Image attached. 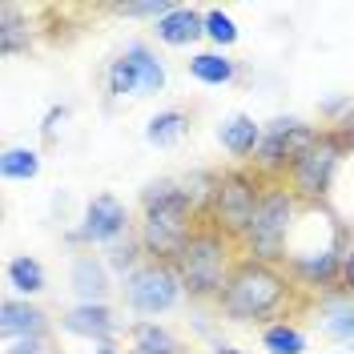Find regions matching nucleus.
<instances>
[{
  "label": "nucleus",
  "instance_id": "8",
  "mask_svg": "<svg viewBox=\"0 0 354 354\" xmlns=\"http://www.w3.org/2000/svg\"><path fill=\"white\" fill-rule=\"evenodd\" d=\"M342 157H346V145H342L330 129H322L318 141L290 165V174H286V185L294 189V198L302 201V205H318V201L330 194Z\"/></svg>",
  "mask_w": 354,
  "mask_h": 354
},
{
  "label": "nucleus",
  "instance_id": "22",
  "mask_svg": "<svg viewBox=\"0 0 354 354\" xmlns=\"http://www.w3.org/2000/svg\"><path fill=\"white\" fill-rule=\"evenodd\" d=\"M0 48L8 57L32 48V28H28V21H21V8L17 4H0Z\"/></svg>",
  "mask_w": 354,
  "mask_h": 354
},
{
  "label": "nucleus",
  "instance_id": "10",
  "mask_svg": "<svg viewBox=\"0 0 354 354\" xmlns=\"http://www.w3.org/2000/svg\"><path fill=\"white\" fill-rule=\"evenodd\" d=\"M342 242H346V230H338L334 245H326V250H314V254H290L286 270H290V278H294V286L326 290V294H330V290L342 282Z\"/></svg>",
  "mask_w": 354,
  "mask_h": 354
},
{
  "label": "nucleus",
  "instance_id": "25",
  "mask_svg": "<svg viewBox=\"0 0 354 354\" xmlns=\"http://www.w3.org/2000/svg\"><path fill=\"white\" fill-rule=\"evenodd\" d=\"M141 262H145V250L137 242V230H133L129 238H121V242H113L109 250H105V266H109L117 278H129Z\"/></svg>",
  "mask_w": 354,
  "mask_h": 354
},
{
  "label": "nucleus",
  "instance_id": "23",
  "mask_svg": "<svg viewBox=\"0 0 354 354\" xmlns=\"http://www.w3.org/2000/svg\"><path fill=\"white\" fill-rule=\"evenodd\" d=\"M4 278H8V286L17 290V294L32 298V294H41L44 290V266L37 262V258L21 254V258H12V262L4 266Z\"/></svg>",
  "mask_w": 354,
  "mask_h": 354
},
{
  "label": "nucleus",
  "instance_id": "35",
  "mask_svg": "<svg viewBox=\"0 0 354 354\" xmlns=\"http://www.w3.org/2000/svg\"><path fill=\"white\" fill-rule=\"evenodd\" d=\"M93 354H117V346H113V342H105V346H97Z\"/></svg>",
  "mask_w": 354,
  "mask_h": 354
},
{
  "label": "nucleus",
  "instance_id": "27",
  "mask_svg": "<svg viewBox=\"0 0 354 354\" xmlns=\"http://www.w3.org/2000/svg\"><path fill=\"white\" fill-rule=\"evenodd\" d=\"M205 37L218 44V53H221V48H230V44L238 41V24H234V17H230V12L209 8V12H205Z\"/></svg>",
  "mask_w": 354,
  "mask_h": 354
},
{
  "label": "nucleus",
  "instance_id": "17",
  "mask_svg": "<svg viewBox=\"0 0 354 354\" xmlns=\"http://www.w3.org/2000/svg\"><path fill=\"white\" fill-rule=\"evenodd\" d=\"M121 57H125V65L133 68L141 93H161V88H165V65L157 61V53L145 41H129L121 48Z\"/></svg>",
  "mask_w": 354,
  "mask_h": 354
},
{
  "label": "nucleus",
  "instance_id": "12",
  "mask_svg": "<svg viewBox=\"0 0 354 354\" xmlns=\"http://www.w3.org/2000/svg\"><path fill=\"white\" fill-rule=\"evenodd\" d=\"M0 334L8 342L44 338L48 334V314L41 306H32L28 298H4V306H0Z\"/></svg>",
  "mask_w": 354,
  "mask_h": 354
},
{
  "label": "nucleus",
  "instance_id": "15",
  "mask_svg": "<svg viewBox=\"0 0 354 354\" xmlns=\"http://www.w3.org/2000/svg\"><path fill=\"white\" fill-rule=\"evenodd\" d=\"M157 41L169 44V48H185V44H194L205 37V12L201 8H189V4H174V12L169 17H161L153 24Z\"/></svg>",
  "mask_w": 354,
  "mask_h": 354
},
{
  "label": "nucleus",
  "instance_id": "1",
  "mask_svg": "<svg viewBox=\"0 0 354 354\" xmlns=\"http://www.w3.org/2000/svg\"><path fill=\"white\" fill-rule=\"evenodd\" d=\"M201 218L189 209L177 177H157L141 189V221H137V242L149 262H177V254L194 238Z\"/></svg>",
  "mask_w": 354,
  "mask_h": 354
},
{
  "label": "nucleus",
  "instance_id": "32",
  "mask_svg": "<svg viewBox=\"0 0 354 354\" xmlns=\"http://www.w3.org/2000/svg\"><path fill=\"white\" fill-rule=\"evenodd\" d=\"M4 354H48V346H44V338H21V342H8Z\"/></svg>",
  "mask_w": 354,
  "mask_h": 354
},
{
  "label": "nucleus",
  "instance_id": "11",
  "mask_svg": "<svg viewBox=\"0 0 354 354\" xmlns=\"http://www.w3.org/2000/svg\"><path fill=\"white\" fill-rule=\"evenodd\" d=\"M61 326H65L68 334H77V338L97 342V346L113 342V334L121 330L117 314H113L105 302H77L73 310H65V314H61Z\"/></svg>",
  "mask_w": 354,
  "mask_h": 354
},
{
  "label": "nucleus",
  "instance_id": "2",
  "mask_svg": "<svg viewBox=\"0 0 354 354\" xmlns=\"http://www.w3.org/2000/svg\"><path fill=\"white\" fill-rule=\"evenodd\" d=\"M290 294H294L290 270H282V266H274V262L242 258L214 306L230 322H266V318H274L278 310L286 306Z\"/></svg>",
  "mask_w": 354,
  "mask_h": 354
},
{
  "label": "nucleus",
  "instance_id": "18",
  "mask_svg": "<svg viewBox=\"0 0 354 354\" xmlns=\"http://www.w3.org/2000/svg\"><path fill=\"white\" fill-rule=\"evenodd\" d=\"M189 77L201 85H234L238 81V61L225 53H198L189 57Z\"/></svg>",
  "mask_w": 354,
  "mask_h": 354
},
{
  "label": "nucleus",
  "instance_id": "30",
  "mask_svg": "<svg viewBox=\"0 0 354 354\" xmlns=\"http://www.w3.org/2000/svg\"><path fill=\"white\" fill-rule=\"evenodd\" d=\"M330 133L342 141V145H346V149H354V105L342 113L338 121H330Z\"/></svg>",
  "mask_w": 354,
  "mask_h": 354
},
{
  "label": "nucleus",
  "instance_id": "29",
  "mask_svg": "<svg viewBox=\"0 0 354 354\" xmlns=\"http://www.w3.org/2000/svg\"><path fill=\"white\" fill-rule=\"evenodd\" d=\"M113 12H117V17H153V24H157L161 17L174 12V4H169V0H137V4H117Z\"/></svg>",
  "mask_w": 354,
  "mask_h": 354
},
{
  "label": "nucleus",
  "instance_id": "36",
  "mask_svg": "<svg viewBox=\"0 0 354 354\" xmlns=\"http://www.w3.org/2000/svg\"><path fill=\"white\" fill-rule=\"evenodd\" d=\"M334 354H354V351H334Z\"/></svg>",
  "mask_w": 354,
  "mask_h": 354
},
{
  "label": "nucleus",
  "instance_id": "6",
  "mask_svg": "<svg viewBox=\"0 0 354 354\" xmlns=\"http://www.w3.org/2000/svg\"><path fill=\"white\" fill-rule=\"evenodd\" d=\"M181 298H185V286H181V274H177L174 262H149L145 258L129 278H121V302L141 318L169 314Z\"/></svg>",
  "mask_w": 354,
  "mask_h": 354
},
{
  "label": "nucleus",
  "instance_id": "24",
  "mask_svg": "<svg viewBox=\"0 0 354 354\" xmlns=\"http://www.w3.org/2000/svg\"><path fill=\"white\" fill-rule=\"evenodd\" d=\"M0 174H4V181H32L41 174V153L28 145H12L0 157Z\"/></svg>",
  "mask_w": 354,
  "mask_h": 354
},
{
  "label": "nucleus",
  "instance_id": "3",
  "mask_svg": "<svg viewBox=\"0 0 354 354\" xmlns=\"http://www.w3.org/2000/svg\"><path fill=\"white\" fill-rule=\"evenodd\" d=\"M238 250L242 245L234 242L230 234H221L218 225L201 221L194 230V238L185 242V250L177 254V274H181V286L194 302H218L230 274L238 270Z\"/></svg>",
  "mask_w": 354,
  "mask_h": 354
},
{
  "label": "nucleus",
  "instance_id": "9",
  "mask_svg": "<svg viewBox=\"0 0 354 354\" xmlns=\"http://www.w3.org/2000/svg\"><path fill=\"white\" fill-rule=\"evenodd\" d=\"M133 230H137V225L129 221V209L113 198V194H97V198L85 205L81 225L65 234V242L68 245H105V250H109L113 242L129 238Z\"/></svg>",
  "mask_w": 354,
  "mask_h": 354
},
{
  "label": "nucleus",
  "instance_id": "21",
  "mask_svg": "<svg viewBox=\"0 0 354 354\" xmlns=\"http://www.w3.org/2000/svg\"><path fill=\"white\" fill-rule=\"evenodd\" d=\"M185 129H189V117L181 109H161L149 117V125H145V141L149 145H157V149H169V145H177L181 137H185Z\"/></svg>",
  "mask_w": 354,
  "mask_h": 354
},
{
  "label": "nucleus",
  "instance_id": "4",
  "mask_svg": "<svg viewBox=\"0 0 354 354\" xmlns=\"http://www.w3.org/2000/svg\"><path fill=\"white\" fill-rule=\"evenodd\" d=\"M302 201L294 198L286 181H266L262 201L254 209V218L245 225V234L238 238L242 245V258H254V262H286V238L294 230V218H298Z\"/></svg>",
  "mask_w": 354,
  "mask_h": 354
},
{
  "label": "nucleus",
  "instance_id": "28",
  "mask_svg": "<svg viewBox=\"0 0 354 354\" xmlns=\"http://www.w3.org/2000/svg\"><path fill=\"white\" fill-rule=\"evenodd\" d=\"M109 97H133V93H141L137 88V77H133V68L125 65V57H117V61H109Z\"/></svg>",
  "mask_w": 354,
  "mask_h": 354
},
{
  "label": "nucleus",
  "instance_id": "5",
  "mask_svg": "<svg viewBox=\"0 0 354 354\" xmlns=\"http://www.w3.org/2000/svg\"><path fill=\"white\" fill-rule=\"evenodd\" d=\"M262 189H266V177L258 169H225L218 177V194H214V205H209L205 221L238 242L245 234V225H250V218H254V209H258V201H262Z\"/></svg>",
  "mask_w": 354,
  "mask_h": 354
},
{
  "label": "nucleus",
  "instance_id": "31",
  "mask_svg": "<svg viewBox=\"0 0 354 354\" xmlns=\"http://www.w3.org/2000/svg\"><path fill=\"white\" fill-rule=\"evenodd\" d=\"M342 290L354 294V238L351 234H346V242H342Z\"/></svg>",
  "mask_w": 354,
  "mask_h": 354
},
{
  "label": "nucleus",
  "instance_id": "7",
  "mask_svg": "<svg viewBox=\"0 0 354 354\" xmlns=\"http://www.w3.org/2000/svg\"><path fill=\"white\" fill-rule=\"evenodd\" d=\"M318 125H306L302 117H274L262 133V145L254 153V169L266 181H286L290 165L318 141Z\"/></svg>",
  "mask_w": 354,
  "mask_h": 354
},
{
  "label": "nucleus",
  "instance_id": "34",
  "mask_svg": "<svg viewBox=\"0 0 354 354\" xmlns=\"http://www.w3.org/2000/svg\"><path fill=\"white\" fill-rule=\"evenodd\" d=\"M214 354H245V351H238V346H230V342H214Z\"/></svg>",
  "mask_w": 354,
  "mask_h": 354
},
{
  "label": "nucleus",
  "instance_id": "14",
  "mask_svg": "<svg viewBox=\"0 0 354 354\" xmlns=\"http://www.w3.org/2000/svg\"><path fill=\"white\" fill-rule=\"evenodd\" d=\"M262 133H266V125H258L250 113H230V117L218 125V141H221V149H225L230 157L254 161L258 145H262Z\"/></svg>",
  "mask_w": 354,
  "mask_h": 354
},
{
  "label": "nucleus",
  "instance_id": "13",
  "mask_svg": "<svg viewBox=\"0 0 354 354\" xmlns=\"http://www.w3.org/2000/svg\"><path fill=\"white\" fill-rule=\"evenodd\" d=\"M68 282H73L81 302H105L113 290V270L97 254H77L73 270H68Z\"/></svg>",
  "mask_w": 354,
  "mask_h": 354
},
{
  "label": "nucleus",
  "instance_id": "33",
  "mask_svg": "<svg viewBox=\"0 0 354 354\" xmlns=\"http://www.w3.org/2000/svg\"><path fill=\"white\" fill-rule=\"evenodd\" d=\"M68 117V109H48V117H44V141H53V137H57V125H61V121H65Z\"/></svg>",
  "mask_w": 354,
  "mask_h": 354
},
{
  "label": "nucleus",
  "instance_id": "16",
  "mask_svg": "<svg viewBox=\"0 0 354 354\" xmlns=\"http://www.w3.org/2000/svg\"><path fill=\"white\" fill-rule=\"evenodd\" d=\"M318 318H322V334H330L338 342L354 346V298H351V290H330L322 298Z\"/></svg>",
  "mask_w": 354,
  "mask_h": 354
},
{
  "label": "nucleus",
  "instance_id": "19",
  "mask_svg": "<svg viewBox=\"0 0 354 354\" xmlns=\"http://www.w3.org/2000/svg\"><path fill=\"white\" fill-rule=\"evenodd\" d=\"M129 354H185L181 342L165 326H157L153 318H141L133 322V351Z\"/></svg>",
  "mask_w": 354,
  "mask_h": 354
},
{
  "label": "nucleus",
  "instance_id": "20",
  "mask_svg": "<svg viewBox=\"0 0 354 354\" xmlns=\"http://www.w3.org/2000/svg\"><path fill=\"white\" fill-rule=\"evenodd\" d=\"M218 177H221V174H214V169H194V174L177 177V181H181V194H185V201H189V209H194L201 221H205L209 205H214V194H218Z\"/></svg>",
  "mask_w": 354,
  "mask_h": 354
},
{
  "label": "nucleus",
  "instance_id": "26",
  "mask_svg": "<svg viewBox=\"0 0 354 354\" xmlns=\"http://www.w3.org/2000/svg\"><path fill=\"white\" fill-rule=\"evenodd\" d=\"M262 346L270 354H302L306 351V334L294 322H270L262 330Z\"/></svg>",
  "mask_w": 354,
  "mask_h": 354
}]
</instances>
